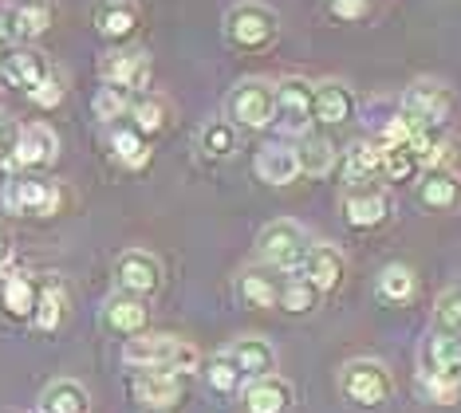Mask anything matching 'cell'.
<instances>
[{
	"instance_id": "obj_36",
	"label": "cell",
	"mask_w": 461,
	"mask_h": 413,
	"mask_svg": "<svg viewBox=\"0 0 461 413\" xmlns=\"http://www.w3.org/2000/svg\"><path fill=\"white\" fill-rule=\"evenodd\" d=\"M422 169V157L411 142H394V146H383V174L391 182H411V177Z\"/></svg>"
},
{
	"instance_id": "obj_19",
	"label": "cell",
	"mask_w": 461,
	"mask_h": 413,
	"mask_svg": "<svg viewBox=\"0 0 461 413\" xmlns=\"http://www.w3.org/2000/svg\"><path fill=\"white\" fill-rule=\"evenodd\" d=\"M418 201L426 209H434V213H454L461 205V177L449 166L422 169V177H418Z\"/></svg>"
},
{
	"instance_id": "obj_18",
	"label": "cell",
	"mask_w": 461,
	"mask_h": 413,
	"mask_svg": "<svg viewBox=\"0 0 461 413\" xmlns=\"http://www.w3.org/2000/svg\"><path fill=\"white\" fill-rule=\"evenodd\" d=\"M240 401H245L249 413H288L292 401H296V390H292L288 378L265 374V378L245 382V390H240Z\"/></svg>"
},
{
	"instance_id": "obj_14",
	"label": "cell",
	"mask_w": 461,
	"mask_h": 413,
	"mask_svg": "<svg viewBox=\"0 0 461 413\" xmlns=\"http://www.w3.org/2000/svg\"><path fill=\"white\" fill-rule=\"evenodd\" d=\"M103 327L122 338H139L150 327V303L146 295H131V292H114L107 303H103Z\"/></svg>"
},
{
	"instance_id": "obj_34",
	"label": "cell",
	"mask_w": 461,
	"mask_h": 413,
	"mask_svg": "<svg viewBox=\"0 0 461 413\" xmlns=\"http://www.w3.org/2000/svg\"><path fill=\"white\" fill-rule=\"evenodd\" d=\"M296 154H300V174L328 177L335 169V146L323 134H303V142L296 146Z\"/></svg>"
},
{
	"instance_id": "obj_7",
	"label": "cell",
	"mask_w": 461,
	"mask_h": 413,
	"mask_svg": "<svg viewBox=\"0 0 461 413\" xmlns=\"http://www.w3.org/2000/svg\"><path fill=\"white\" fill-rule=\"evenodd\" d=\"M394 213V201L386 193V185L371 182H348L343 185V220L351 229H379Z\"/></svg>"
},
{
	"instance_id": "obj_22",
	"label": "cell",
	"mask_w": 461,
	"mask_h": 413,
	"mask_svg": "<svg viewBox=\"0 0 461 413\" xmlns=\"http://www.w3.org/2000/svg\"><path fill=\"white\" fill-rule=\"evenodd\" d=\"M229 358L240 366L245 382L253 378H265V374H276V346L260 335H240L233 346H229Z\"/></svg>"
},
{
	"instance_id": "obj_27",
	"label": "cell",
	"mask_w": 461,
	"mask_h": 413,
	"mask_svg": "<svg viewBox=\"0 0 461 413\" xmlns=\"http://www.w3.org/2000/svg\"><path fill=\"white\" fill-rule=\"evenodd\" d=\"M87 409H91L87 390L71 382V378H59L40 394V413H87Z\"/></svg>"
},
{
	"instance_id": "obj_17",
	"label": "cell",
	"mask_w": 461,
	"mask_h": 413,
	"mask_svg": "<svg viewBox=\"0 0 461 413\" xmlns=\"http://www.w3.org/2000/svg\"><path fill=\"white\" fill-rule=\"evenodd\" d=\"M131 394L146 409H170L182 398V374H174V370H134Z\"/></svg>"
},
{
	"instance_id": "obj_33",
	"label": "cell",
	"mask_w": 461,
	"mask_h": 413,
	"mask_svg": "<svg viewBox=\"0 0 461 413\" xmlns=\"http://www.w3.org/2000/svg\"><path fill=\"white\" fill-rule=\"evenodd\" d=\"M202 378H205V386L213 390V394H237V390H245V374H240V366L229 358V351L205 358Z\"/></svg>"
},
{
	"instance_id": "obj_45",
	"label": "cell",
	"mask_w": 461,
	"mask_h": 413,
	"mask_svg": "<svg viewBox=\"0 0 461 413\" xmlns=\"http://www.w3.org/2000/svg\"><path fill=\"white\" fill-rule=\"evenodd\" d=\"M331 4H343V0H331Z\"/></svg>"
},
{
	"instance_id": "obj_12",
	"label": "cell",
	"mask_w": 461,
	"mask_h": 413,
	"mask_svg": "<svg viewBox=\"0 0 461 413\" xmlns=\"http://www.w3.org/2000/svg\"><path fill=\"white\" fill-rule=\"evenodd\" d=\"M114 283L119 292H131V295H154L162 288V264L154 252H142V248H131L114 260Z\"/></svg>"
},
{
	"instance_id": "obj_16",
	"label": "cell",
	"mask_w": 461,
	"mask_h": 413,
	"mask_svg": "<svg viewBox=\"0 0 461 413\" xmlns=\"http://www.w3.org/2000/svg\"><path fill=\"white\" fill-rule=\"evenodd\" d=\"M56 154H59V138L51 126L44 122H32V126H24L20 130V146H16V154L8 157V169H40V166H51L56 162Z\"/></svg>"
},
{
	"instance_id": "obj_38",
	"label": "cell",
	"mask_w": 461,
	"mask_h": 413,
	"mask_svg": "<svg viewBox=\"0 0 461 413\" xmlns=\"http://www.w3.org/2000/svg\"><path fill=\"white\" fill-rule=\"evenodd\" d=\"M434 331L442 335H461V283L446 288L434 303Z\"/></svg>"
},
{
	"instance_id": "obj_10",
	"label": "cell",
	"mask_w": 461,
	"mask_h": 413,
	"mask_svg": "<svg viewBox=\"0 0 461 413\" xmlns=\"http://www.w3.org/2000/svg\"><path fill=\"white\" fill-rule=\"evenodd\" d=\"M99 76L107 87H119V91H146L150 83V56L142 48H122V51H107L99 59Z\"/></svg>"
},
{
	"instance_id": "obj_40",
	"label": "cell",
	"mask_w": 461,
	"mask_h": 413,
	"mask_svg": "<svg viewBox=\"0 0 461 413\" xmlns=\"http://www.w3.org/2000/svg\"><path fill=\"white\" fill-rule=\"evenodd\" d=\"M418 378H422V390L429 401H442V406L457 401V390H461L457 378H438V374H418Z\"/></svg>"
},
{
	"instance_id": "obj_41",
	"label": "cell",
	"mask_w": 461,
	"mask_h": 413,
	"mask_svg": "<svg viewBox=\"0 0 461 413\" xmlns=\"http://www.w3.org/2000/svg\"><path fill=\"white\" fill-rule=\"evenodd\" d=\"M64 91H68V87H64V79H59L56 71H51V79L40 83V87L28 94V99H32L36 107H44V111H48V107H59V103H64Z\"/></svg>"
},
{
	"instance_id": "obj_25",
	"label": "cell",
	"mask_w": 461,
	"mask_h": 413,
	"mask_svg": "<svg viewBox=\"0 0 461 413\" xmlns=\"http://www.w3.org/2000/svg\"><path fill=\"white\" fill-rule=\"evenodd\" d=\"M237 300L245 307H257V311H268V307L280 303V280H276V275H268V272H260V268L240 272Z\"/></svg>"
},
{
	"instance_id": "obj_4",
	"label": "cell",
	"mask_w": 461,
	"mask_h": 413,
	"mask_svg": "<svg viewBox=\"0 0 461 413\" xmlns=\"http://www.w3.org/2000/svg\"><path fill=\"white\" fill-rule=\"evenodd\" d=\"M339 390L351 406L359 409H379L394 394V378L379 358H351L339 370Z\"/></svg>"
},
{
	"instance_id": "obj_2",
	"label": "cell",
	"mask_w": 461,
	"mask_h": 413,
	"mask_svg": "<svg viewBox=\"0 0 461 413\" xmlns=\"http://www.w3.org/2000/svg\"><path fill=\"white\" fill-rule=\"evenodd\" d=\"M398 114L411 126L414 134H446L449 114H454V94H449L438 79H418L402 91L398 99Z\"/></svg>"
},
{
	"instance_id": "obj_31",
	"label": "cell",
	"mask_w": 461,
	"mask_h": 413,
	"mask_svg": "<svg viewBox=\"0 0 461 413\" xmlns=\"http://www.w3.org/2000/svg\"><path fill=\"white\" fill-rule=\"evenodd\" d=\"M197 150L209 162H225V157H233L237 150V126L225 122V119H209L202 130H197Z\"/></svg>"
},
{
	"instance_id": "obj_3",
	"label": "cell",
	"mask_w": 461,
	"mask_h": 413,
	"mask_svg": "<svg viewBox=\"0 0 461 413\" xmlns=\"http://www.w3.org/2000/svg\"><path fill=\"white\" fill-rule=\"evenodd\" d=\"M312 252V240L303 232L300 220H268L257 237V256L260 264H268L272 272H300L303 260Z\"/></svg>"
},
{
	"instance_id": "obj_35",
	"label": "cell",
	"mask_w": 461,
	"mask_h": 413,
	"mask_svg": "<svg viewBox=\"0 0 461 413\" xmlns=\"http://www.w3.org/2000/svg\"><path fill=\"white\" fill-rule=\"evenodd\" d=\"M379 295L386 303H411L418 295V275L406 264H386L379 272Z\"/></svg>"
},
{
	"instance_id": "obj_26",
	"label": "cell",
	"mask_w": 461,
	"mask_h": 413,
	"mask_svg": "<svg viewBox=\"0 0 461 413\" xmlns=\"http://www.w3.org/2000/svg\"><path fill=\"white\" fill-rule=\"evenodd\" d=\"M375 174H383V146L379 142H359L348 146V154H343V177L348 182H371Z\"/></svg>"
},
{
	"instance_id": "obj_24",
	"label": "cell",
	"mask_w": 461,
	"mask_h": 413,
	"mask_svg": "<svg viewBox=\"0 0 461 413\" xmlns=\"http://www.w3.org/2000/svg\"><path fill=\"white\" fill-rule=\"evenodd\" d=\"M257 177L268 185H292L300 177V154L296 146H285V142H268L260 146L257 154Z\"/></svg>"
},
{
	"instance_id": "obj_11",
	"label": "cell",
	"mask_w": 461,
	"mask_h": 413,
	"mask_svg": "<svg viewBox=\"0 0 461 413\" xmlns=\"http://www.w3.org/2000/svg\"><path fill=\"white\" fill-rule=\"evenodd\" d=\"M0 79H5L8 87H20L24 94H32L40 83L51 79V63L40 48L16 44V48L5 51V59H0Z\"/></svg>"
},
{
	"instance_id": "obj_28",
	"label": "cell",
	"mask_w": 461,
	"mask_h": 413,
	"mask_svg": "<svg viewBox=\"0 0 461 413\" xmlns=\"http://www.w3.org/2000/svg\"><path fill=\"white\" fill-rule=\"evenodd\" d=\"M131 126L142 134H162L166 126H170V103L162 99V94H150L142 91L139 99H131Z\"/></svg>"
},
{
	"instance_id": "obj_29",
	"label": "cell",
	"mask_w": 461,
	"mask_h": 413,
	"mask_svg": "<svg viewBox=\"0 0 461 413\" xmlns=\"http://www.w3.org/2000/svg\"><path fill=\"white\" fill-rule=\"evenodd\" d=\"M0 300H5V311L13 315V319H28V315H36L40 292H36L32 275L8 272V275H5V288H0Z\"/></svg>"
},
{
	"instance_id": "obj_21",
	"label": "cell",
	"mask_w": 461,
	"mask_h": 413,
	"mask_svg": "<svg viewBox=\"0 0 461 413\" xmlns=\"http://www.w3.org/2000/svg\"><path fill=\"white\" fill-rule=\"evenodd\" d=\"M312 94H316V122H323V126H343V122L355 119V111H359L355 91L348 87V83H339V79L316 83Z\"/></svg>"
},
{
	"instance_id": "obj_43",
	"label": "cell",
	"mask_w": 461,
	"mask_h": 413,
	"mask_svg": "<svg viewBox=\"0 0 461 413\" xmlns=\"http://www.w3.org/2000/svg\"><path fill=\"white\" fill-rule=\"evenodd\" d=\"M363 8H366V0H343V4H331V13L343 20H355V16H363Z\"/></svg>"
},
{
	"instance_id": "obj_5",
	"label": "cell",
	"mask_w": 461,
	"mask_h": 413,
	"mask_svg": "<svg viewBox=\"0 0 461 413\" xmlns=\"http://www.w3.org/2000/svg\"><path fill=\"white\" fill-rule=\"evenodd\" d=\"M280 36V20L272 8L257 4V0H245V4H233L225 13V40L240 51H265L276 44Z\"/></svg>"
},
{
	"instance_id": "obj_8",
	"label": "cell",
	"mask_w": 461,
	"mask_h": 413,
	"mask_svg": "<svg viewBox=\"0 0 461 413\" xmlns=\"http://www.w3.org/2000/svg\"><path fill=\"white\" fill-rule=\"evenodd\" d=\"M0 205H5L8 213H20V217H51L59 209V189L51 182H44V177L16 174L5 182V189H0Z\"/></svg>"
},
{
	"instance_id": "obj_1",
	"label": "cell",
	"mask_w": 461,
	"mask_h": 413,
	"mask_svg": "<svg viewBox=\"0 0 461 413\" xmlns=\"http://www.w3.org/2000/svg\"><path fill=\"white\" fill-rule=\"evenodd\" d=\"M122 366L194 374V370H202V355H197L194 343H185V338H177V335H139L122 346Z\"/></svg>"
},
{
	"instance_id": "obj_37",
	"label": "cell",
	"mask_w": 461,
	"mask_h": 413,
	"mask_svg": "<svg viewBox=\"0 0 461 413\" xmlns=\"http://www.w3.org/2000/svg\"><path fill=\"white\" fill-rule=\"evenodd\" d=\"M316 303H320V292L312 288L303 275H288V280L280 283V307H285L288 315H308Z\"/></svg>"
},
{
	"instance_id": "obj_44",
	"label": "cell",
	"mask_w": 461,
	"mask_h": 413,
	"mask_svg": "<svg viewBox=\"0 0 461 413\" xmlns=\"http://www.w3.org/2000/svg\"><path fill=\"white\" fill-rule=\"evenodd\" d=\"M8 264H13V237L0 225V272H8Z\"/></svg>"
},
{
	"instance_id": "obj_13",
	"label": "cell",
	"mask_w": 461,
	"mask_h": 413,
	"mask_svg": "<svg viewBox=\"0 0 461 413\" xmlns=\"http://www.w3.org/2000/svg\"><path fill=\"white\" fill-rule=\"evenodd\" d=\"M51 28V0H20L0 16V36L8 44H32Z\"/></svg>"
},
{
	"instance_id": "obj_42",
	"label": "cell",
	"mask_w": 461,
	"mask_h": 413,
	"mask_svg": "<svg viewBox=\"0 0 461 413\" xmlns=\"http://www.w3.org/2000/svg\"><path fill=\"white\" fill-rule=\"evenodd\" d=\"M20 130H24V126H20L13 114H0V162H8V157L16 154V146H20Z\"/></svg>"
},
{
	"instance_id": "obj_6",
	"label": "cell",
	"mask_w": 461,
	"mask_h": 413,
	"mask_svg": "<svg viewBox=\"0 0 461 413\" xmlns=\"http://www.w3.org/2000/svg\"><path fill=\"white\" fill-rule=\"evenodd\" d=\"M225 119L245 130H268L276 122V87L268 79H240L225 99Z\"/></svg>"
},
{
	"instance_id": "obj_32",
	"label": "cell",
	"mask_w": 461,
	"mask_h": 413,
	"mask_svg": "<svg viewBox=\"0 0 461 413\" xmlns=\"http://www.w3.org/2000/svg\"><path fill=\"white\" fill-rule=\"evenodd\" d=\"M111 154L119 166L127 169H142L146 162H150V146H146V134L134 130V126H114L111 130Z\"/></svg>"
},
{
	"instance_id": "obj_20",
	"label": "cell",
	"mask_w": 461,
	"mask_h": 413,
	"mask_svg": "<svg viewBox=\"0 0 461 413\" xmlns=\"http://www.w3.org/2000/svg\"><path fill=\"white\" fill-rule=\"evenodd\" d=\"M343 272H348V260H343V252L335 248V245H312L308 252V260H303V268L300 275L312 283L320 295H328L335 292L343 283Z\"/></svg>"
},
{
	"instance_id": "obj_30",
	"label": "cell",
	"mask_w": 461,
	"mask_h": 413,
	"mask_svg": "<svg viewBox=\"0 0 461 413\" xmlns=\"http://www.w3.org/2000/svg\"><path fill=\"white\" fill-rule=\"evenodd\" d=\"M68 319V288L59 280H48L44 288H40V300H36V315L32 323L40 327V331H59Z\"/></svg>"
},
{
	"instance_id": "obj_9",
	"label": "cell",
	"mask_w": 461,
	"mask_h": 413,
	"mask_svg": "<svg viewBox=\"0 0 461 413\" xmlns=\"http://www.w3.org/2000/svg\"><path fill=\"white\" fill-rule=\"evenodd\" d=\"M312 122H316V94H312V83L285 79L276 87V126L285 134H308Z\"/></svg>"
},
{
	"instance_id": "obj_39",
	"label": "cell",
	"mask_w": 461,
	"mask_h": 413,
	"mask_svg": "<svg viewBox=\"0 0 461 413\" xmlns=\"http://www.w3.org/2000/svg\"><path fill=\"white\" fill-rule=\"evenodd\" d=\"M91 107H95L99 122L114 126V122H122V114H131V99H127V91H119V87H99Z\"/></svg>"
},
{
	"instance_id": "obj_46",
	"label": "cell",
	"mask_w": 461,
	"mask_h": 413,
	"mask_svg": "<svg viewBox=\"0 0 461 413\" xmlns=\"http://www.w3.org/2000/svg\"><path fill=\"white\" fill-rule=\"evenodd\" d=\"M32 413H40V409H32Z\"/></svg>"
},
{
	"instance_id": "obj_15",
	"label": "cell",
	"mask_w": 461,
	"mask_h": 413,
	"mask_svg": "<svg viewBox=\"0 0 461 413\" xmlns=\"http://www.w3.org/2000/svg\"><path fill=\"white\" fill-rule=\"evenodd\" d=\"M418 374L457 378V382H461V335L429 331L426 343L418 346Z\"/></svg>"
},
{
	"instance_id": "obj_23",
	"label": "cell",
	"mask_w": 461,
	"mask_h": 413,
	"mask_svg": "<svg viewBox=\"0 0 461 413\" xmlns=\"http://www.w3.org/2000/svg\"><path fill=\"white\" fill-rule=\"evenodd\" d=\"M95 31L103 40H131L139 31V4L134 0H99L95 4Z\"/></svg>"
}]
</instances>
